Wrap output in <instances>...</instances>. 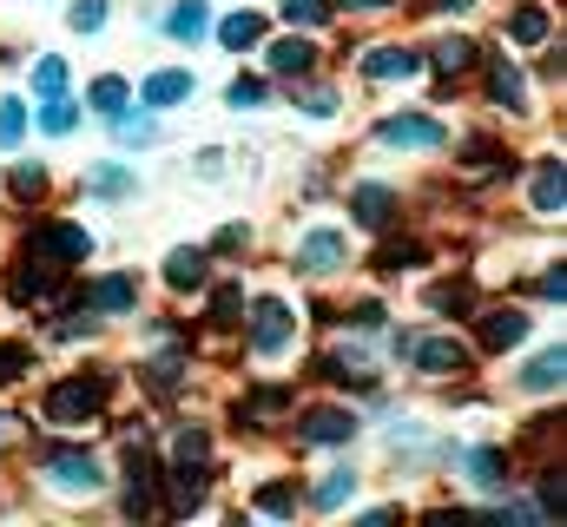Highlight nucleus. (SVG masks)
Wrapping results in <instances>:
<instances>
[{
  "instance_id": "obj_22",
  "label": "nucleus",
  "mask_w": 567,
  "mask_h": 527,
  "mask_svg": "<svg viewBox=\"0 0 567 527\" xmlns=\"http://www.w3.org/2000/svg\"><path fill=\"white\" fill-rule=\"evenodd\" d=\"M86 192H93V198H133V192H140V178H133L126 165H100V172L86 178Z\"/></svg>"
},
{
  "instance_id": "obj_17",
  "label": "nucleus",
  "mask_w": 567,
  "mask_h": 527,
  "mask_svg": "<svg viewBox=\"0 0 567 527\" xmlns=\"http://www.w3.org/2000/svg\"><path fill=\"white\" fill-rule=\"evenodd\" d=\"M86 303H93V310H133V303H140V283H133V277H100V283L86 290Z\"/></svg>"
},
{
  "instance_id": "obj_23",
  "label": "nucleus",
  "mask_w": 567,
  "mask_h": 527,
  "mask_svg": "<svg viewBox=\"0 0 567 527\" xmlns=\"http://www.w3.org/2000/svg\"><path fill=\"white\" fill-rule=\"evenodd\" d=\"M350 495H357V468H330V475L310 488V502H317V508H343Z\"/></svg>"
},
{
  "instance_id": "obj_44",
  "label": "nucleus",
  "mask_w": 567,
  "mask_h": 527,
  "mask_svg": "<svg viewBox=\"0 0 567 527\" xmlns=\"http://www.w3.org/2000/svg\"><path fill=\"white\" fill-rule=\"evenodd\" d=\"M27 370V350H0V383H13Z\"/></svg>"
},
{
  "instance_id": "obj_7",
  "label": "nucleus",
  "mask_w": 567,
  "mask_h": 527,
  "mask_svg": "<svg viewBox=\"0 0 567 527\" xmlns=\"http://www.w3.org/2000/svg\"><path fill=\"white\" fill-rule=\"evenodd\" d=\"M377 138H383V145H403V152H435V145H442L449 132L435 126V120H416V113H396V120H383V126H377Z\"/></svg>"
},
{
  "instance_id": "obj_13",
  "label": "nucleus",
  "mask_w": 567,
  "mask_h": 527,
  "mask_svg": "<svg viewBox=\"0 0 567 527\" xmlns=\"http://www.w3.org/2000/svg\"><path fill=\"white\" fill-rule=\"evenodd\" d=\"M528 337V317L522 310H488L482 317V350H515Z\"/></svg>"
},
{
  "instance_id": "obj_3",
  "label": "nucleus",
  "mask_w": 567,
  "mask_h": 527,
  "mask_svg": "<svg viewBox=\"0 0 567 527\" xmlns=\"http://www.w3.org/2000/svg\"><path fill=\"white\" fill-rule=\"evenodd\" d=\"M396 350L423 370V376H462L468 370V350L455 337H396Z\"/></svg>"
},
{
  "instance_id": "obj_4",
  "label": "nucleus",
  "mask_w": 567,
  "mask_h": 527,
  "mask_svg": "<svg viewBox=\"0 0 567 527\" xmlns=\"http://www.w3.org/2000/svg\"><path fill=\"white\" fill-rule=\"evenodd\" d=\"M290 337H297L290 303H278V297H258V317H251V350H258V356H284V350H290Z\"/></svg>"
},
{
  "instance_id": "obj_40",
  "label": "nucleus",
  "mask_w": 567,
  "mask_h": 527,
  "mask_svg": "<svg viewBox=\"0 0 567 527\" xmlns=\"http://www.w3.org/2000/svg\"><path fill=\"white\" fill-rule=\"evenodd\" d=\"M284 20L290 27H317L323 20V0H284Z\"/></svg>"
},
{
  "instance_id": "obj_8",
  "label": "nucleus",
  "mask_w": 567,
  "mask_h": 527,
  "mask_svg": "<svg viewBox=\"0 0 567 527\" xmlns=\"http://www.w3.org/2000/svg\"><path fill=\"white\" fill-rule=\"evenodd\" d=\"M47 475H53L60 488H73V495H80V488H86V495L100 488V462L80 455V448H53V455H47Z\"/></svg>"
},
{
  "instance_id": "obj_15",
  "label": "nucleus",
  "mask_w": 567,
  "mask_h": 527,
  "mask_svg": "<svg viewBox=\"0 0 567 527\" xmlns=\"http://www.w3.org/2000/svg\"><path fill=\"white\" fill-rule=\"evenodd\" d=\"M165 495H172V515L198 508V502H205V475H198V462H178V468L165 475Z\"/></svg>"
},
{
  "instance_id": "obj_2",
  "label": "nucleus",
  "mask_w": 567,
  "mask_h": 527,
  "mask_svg": "<svg viewBox=\"0 0 567 527\" xmlns=\"http://www.w3.org/2000/svg\"><path fill=\"white\" fill-rule=\"evenodd\" d=\"M27 258L66 270V264H86V258H93V238H86L80 225H40V231L27 238Z\"/></svg>"
},
{
  "instance_id": "obj_41",
  "label": "nucleus",
  "mask_w": 567,
  "mask_h": 527,
  "mask_svg": "<svg viewBox=\"0 0 567 527\" xmlns=\"http://www.w3.org/2000/svg\"><path fill=\"white\" fill-rule=\"evenodd\" d=\"M468 165H475V172H495V165H502V145H495V138H475V145H468Z\"/></svg>"
},
{
  "instance_id": "obj_47",
  "label": "nucleus",
  "mask_w": 567,
  "mask_h": 527,
  "mask_svg": "<svg viewBox=\"0 0 567 527\" xmlns=\"http://www.w3.org/2000/svg\"><path fill=\"white\" fill-rule=\"evenodd\" d=\"M561 502H567V495H561V482L548 475V482H542V508H548V515H561Z\"/></svg>"
},
{
  "instance_id": "obj_42",
  "label": "nucleus",
  "mask_w": 567,
  "mask_h": 527,
  "mask_svg": "<svg viewBox=\"0 0 567 527\" xmlns=\"http://www.w3.org/2000/svg\"><path fill=\"white\" fill-rule=\"evenodd\" d=\"M265 100V80H231V106L245 113V106H258Z\"/></svg>"
},
{
  "instance_id": "obj_49",
  "label": "nucleus",
  "mask_w": 567,
  "mask_h": 527,
  "mask_svg": "<svg viewBox=\"0 0 567 527\" xmlns=\"http://www.w3.org/2000/svg\"><path fill=\"white\" fill-rule=\"evenodd\" d=\"M429 7H435V13H468L475 0H429Z\"/></svg>"
},
{
  "instance_id": "obj_14",
  "label": "nucleus",
  "mask_w": 567,
  "mask_h": 527,
  "mask_svg": "<svg viewBox=\"0 0 567 527\" xmlns=\"http://www.w3.org/2000/svg\"><path fill=\"white\" fill-rule=\"evenodd\" d=\"M310 66H317V46H310L303 33H290V40L271 46V73H284V80H303Z\"/></svg>"
},
{
  "instance_id": "obj_9",
  "label": "nucleus",
  "mask_w": 567,
  "mask_h": 527,
  "mask_svg": "<svg viewBox=\"0 0 567 527\" xmlns=\"http://www.w3.org/2000/svg\"><path fill=\"white\" fill-rule=\"evenodd\" d=\"M350 211H357V225L383 231V225L396 218V192H390V185H357V192H350Z\"/></svg>"
},
{
  "instance_id": "obj_6",
  "label": "nucleus",
  "mask_w": 567,
  "mask_h": 527,
  "mask_svg": "<svg viewBox=\"0 0 567 527\" xmlns=\"http://www.w3.org/2000/svg\"><path fill=\"white\" fill-rule=\"evenodd\" d=\"M350 435H357V415H350V409H310L303 428H297L303 448H337V442H350Z\"/></svg>"
},
{
  "instance_id": "obj_45",
  "label": "nucleus",
  "mask_w": 567,
  "mask_h": 527,
  "mask_svg": "<svg viewBox=\"0 0 567 527\" xmlns=\"http://www.w3.org/2000/svg\"><path fill=\"white\" fill-rule=\"evenodd\" d=\"M145 138H152L145 120H120V145H145Z\"/></svg>"
},
{
  "instance_id": "obj_35",
  "label": "nucleus",
  "mask_w": 567,
  "mask_h": 527,
  "mask_svg": "<svg viewBox=\"0 0 567 527\" xmlns=\"http://www.w3.org/2000/svg\"><path fill=\"white\" fill-rule=\"evenodd\" d=\"M20 132H27V106L0 100V145H20Z\"/></svg>"
},
{
  "instance_id": "obj_20",
  "label": "nucleus",
  "mask_w": 567,
  "mask_h": 527,
  "mask_svg": "<svg viewBox=\"0 0 567 527\" xmlns=\"http://www.w3.org/2000/svg\"><path fill=\"white\" fill-rule=\"evenodd\" d=\"M205 27H212V13H205V0H178V7L165 13V33H172V40H198Z\"/></svg>"
},
{
  "instance_id": "obj_36",
  "label": "nucleus",
  "mask_w": 567,
  "mask_h": 527,
  "mask_svg": "<svg viewBox=\"0 0 567 527\" xmlns=\"http://www.w3.org/2000/svg\"><path fill=\"white\" fill-rule=\"evenodd\" d=\"M258 508H265V515H290V508H297V488H290V482H271V488H258Z\"/></svg>"
},
{
  "instance_id": "obj_38",
  "label": "nucleus",
  "mask_w": 567,
  "mask_h": 527,
  "mask_svg": "<svg viewBox=\"0 0 567 527\" xmlns=\"http://www.w3.org/2000/svg\"><path fill=\"white\" fill-rule=\"evenodd\" d=\"M145 383L165 395V390H178V356H158V363H145Z\"/></svg>"
},
{
  "instance_id": "obj_29",
  "label": "nucleus",
  "mask_w": 567,
  "mask_h": 527,
  "mask_svg": "<svg viewBox=\"0 0 567 527\" xmlns=\"http://www.w3.org/2000/svg\"><path fill=\"white\" fill-rule=\"evenodd\" d=\"M33 93H40V100L66 93V60H40V66H33Z\"/></svg>"
},
{
  "instance_id": "obj_46",
  "label": "nucleus",
  "mask_w": 567,
  "mask_h": 527,
  "mask_svg": "<svg viewBox=\"0 0 567 527\" xmlns=\"http://www.w3.org/2000/svg\"><path fill=\"white\" fill-rule=\"evenodd\" d=\"M542 297H567V270L555 264V270H542Z\"/></svg>"
},
{
  "instance_id": "obj_11",
  "label": "nucleus",
  "mask_w": 567,
  "mask_h": 527,
  "mask_svg": "<svg viewBox=\"0 0 567 527\" xmlns=\"http://www.w3.org/2000/svg\"><path fill=\"white\" fill-rule=\"evenodd\" d=\"M363 73L370 80H410V73H423V53H410V46H370Z\"/></svg>"
},
{
  "instance_id": "obj_26",
  "label": "nucleus",
  "mask_w": 567,
  "mask_h": 527,
  "mask_svg": "<svg viewBox=\"0 0 567 527\" xmlns=\"http://www.w3.org/2000/svg\"><path fill=\"white\" fill-rule=\"evenodd\" d=\"M508 40H515V46H542V40H548V13H542V7H522V13L508 20Z\"/></svg>"
},
{
  "instance_id": "obj_16",
  "label": "nucleus",
  "mask_w": 567,
  "mask_h": 527,
  "mask_svg": "<svg viewBox=\"0 0 567 527\" xmlns=\"http://www.w3.org/2000/svg\"><path fill=\"white\" fill-rule=\"evenodd\" d=\"M205 251H172V258H165V283H172V290H205V277H212V270H205Z\"/></svg>"
},
{
  "instance_id": "obj_33",
  "label": "nucleus",
  "mask_w": 567,
  "mask_h": 527,
  "mask_svg": "<svg viewBox=\"0 0 567 527\" xmlns=\"http://www.w3.org/2000/svg\"><path fill=\"white\" fill-rule=\"evenodd\" d=\"M468 303H475L468 283H435V290H429V310H468Z\"/></svg>"
},
{
  "instance_id": "obj_21",
  "label": "nucleus",
  "mask_w": 567,
  "mask_h": 527,
  "mask_svg": "<svg viewBox=\"0 0 567 527\" xmlns=\"http://www.w3.org/2000/svg\"><path fill=\"white\" fill-rule=\"evenodd\" d=\"M429 60H435V73H468V66H475V40H462V33H455V40H435Z\"/></svg>"
},
{
  "instance_id": "obj_19",
  "label": "nucleus",
  "mask_w": 567,
  "mask_h": 527,
  "mask_svg": "<svg viewBox=\"0 0 567 527\" xmlns=\"http://www.w3.org/2000/svg\"><path fill=\"white\" fill-rule=\"evenodd\" d=\"M561 376H567V356H561V350H542V356H535V363L522 370V383H528V390H535V395L561 390Z\"/></svg>"
},
{
  "instance_id": "obj_43",
  "label": "nucleus",
  "mask_w": 567,
  "mask_h": 527,
  "mask_svg": "<svg viewBox=\"0 0 567 527\" xmlns=\"http://www.w3.org/2000/svg\"><path fill=\"white\" fill-rule=\"evenodd\" d=\"M303 113H310V120H330V113H337V100H330V93H303Z\"/></svg>"
},
{
  "instance_id": "obj_51",
  "label": "nucleus",
  "mask_w": 567,
  "mask_h": 527,
  "mask_svg": "<svg viewBox=\"0 0 567 527\" xmlns=\"http://www.w3.org/2000/svg\"><path fill=\"white\" fill-rule=\"evenodd\" d=\"M0 422H7V415H0ZM0 435H7V428H0Z\"/></svg>"
},
{
  "instance_id": "obj_30",
  "label": "nucleus",
  "mask_w": 567,
  "mask_h": 527,
  "mask_svg": "<svg viewBox=\"0 0 567 527\" xmlns=\"http://www.w3.org/2000/svg\"><path fill=\"white\" fill-rule=\"evenodd\" d=\"M66 20H73V33H100L106 27V0H73Z\"/></svg>"
},
{
  "instance_id": "obj_10",
  "label": "nucleus",
  "mask_w": 567,
  "mask_h": 527,
  "mask_svg": "<svg viewBox=\"0 0 567 527\" xmlns=\"http://www.w3.org/2000/svg\"><path fill=\"white\" fill-rule=\"evenodd\" d=\"M47 297H60V270L27 258L20 270H13V303H47Z\"/></svg>"
},
{
  "instance_id": "obj_27",
  "label": "nucleus",
  "mask_w": 567,
  "mask_h": 527,
  "mask_svg": "<svg viewBox=\"0 0 567 527\" xmlns=\"http://www.w3.org/2000/svg\"><path fill=\"white\" fill-rule=\"evenodd\" d=\"M468 475H475L482 488H502V482H508V455H502V448H475V455H468Z\"/></svg>"
},
{
  "instance_id": "obj_32",
  "label": "nucleus",
  "mask_w": 567,
  "mask_h": 527,
  "mask_svg": "<svg viewBox=\"0 0 567 527\" xmlns=\"http://www.w3.org/2000/svg\"><path fill=\"white\" fill-rule=\"evenodd\" d=\"M7 192H13V198H40V192H47V172H40V165H13Z\"/></svg>"
},
{
  "instance_id": "obj_48",
  "label": "nucleus",
  "mask_w": 567,
  "mask_h": 527,
  "mask_svg": "<svg viewBox=\"0 0 567 527\" xmlns=\"http://www.w3.org/2000/svg\"><path fill=\"white\" fill-rule=\"evenodd\" d=\"M245 238H251V231H245V225H225V231H218V251H238V245H245Z\"/></svg>"
},
{
  "instance_id": "obj_24",
  "label": "nucleus",
  "mask_w": 567,
  "mask_h": 527,
  "mask_svg": "<svg viewBox=\"0 0 567 527\" xmlns=\"http://www.w3.org/2000/svg\"><path fill=\"white\" fill-rule=\"evenodd\" d=\"M218 40H225L231 53H245V46H258V40H265V20H258V13H231V20L218 27Z\"/></svg>"
},
{
  "instance_id": "obj_5",
  "label": "nucleus",
  "mask_w": 567,
  "mask_h": 527,
  "mask_svg": "<svg viewBox=\"0 0 567 527\" xmlns=\"http://www.w3.org/2000/svg\"><path fill=\"white\" fill-rule=\"evenodd\" d=\"M343 258H350L343 231H303V238H297V270H310V277H330V270H343Z\"/></svg>"
},
{
  "instance_id": "obj_50",
  "label": "nucleus",
  "mask_w": 567,
  "mask_h": 527,
  "mask_svg": "<svg viewBox=\"0 0 567 527\" xmlns=\"http://www.w3.org/2000/svg\"><path fill=\"white\" fill-rule=\"evenodd\" d=\"M343 7H357V13H377V7H390V0H343Z\"/></svg>"
},
{
  "instance_id": "obj_1",
  "label": "nucleus",
  "mask_w": 567,
  "mask_h": 527,
  "mask_svg": "<svg viewBox=\"0 0 567 527\" xmlns=\"http://www.w3.org/2000/svg\"><path fill=\"white\" fill-rule=\"evenodd\" d=\"M100 402H106V376H66V383L47 390V422L53 428H80V422L100 415Z\"/></svg>"
},
{
  "instance_id": "obj_28",
  "label": "nucleus",
  "mask_w": 567,
  "mask_h": 527,
  "mask_svg": "<svg viewBox=\"0 0 567 527\" xmlns=\"http://www.w3.org/2000/svg\"><path fill=\"white\" fill-rule=\"evenodd\" d=\"M93 113H106V120H120L126 113V80H93Z\"/></svg>"
},
{
  "instance_id": "obj_37",
  "label": "nucleus",
  "mask_w": 567,
  "mask_h": 527,
  "mask_svg": "<svg viewBox=\"0 0 567 527\" xmlns=\"http://www.w3.org/2000/svg\"><path fill=\"white\" fill-rule=\"evenodd\" d=\"M205 448H212V442H205V428H178V442H172V455H178V462H205Z\"/></svg>"
},
{
  "instance_id": "obj_31",
  "label": "nucleus",
  "mask_w": 567,
  "mask_h": 527,
  "mask_svg": "<svg viewBox=\"0 0 567 527\" xmlns=\"http://www.w3.org/2000/svg\"><path fill=\"white\" fill-rule=\"evenodd\" d=\"M73 120H80V113H73V100H66V93H53V100H47V113H40V126L53 132V138H60V132H73Z\"/></svg>"
},
{
  "instance_id": "obj_12",
  "label": "nucleus",
  "mask_w": 567,
  "mask_h": 527,
  "mask_svg": "<svg viewBox=\"0 0 567 527\" xmlns=\"http://www.w3.org/2000/svg\"><path fill=\"white\" fill-rule=\"evenodd\" d=\"M561 205H567L561 158H542V172H535V211H542V218H561Z\"/></svg>"
},
{
  "instance_id": "obj_25",
  "label": "nucleus",
  "mask_w": 567,
  "mask_h": 527,
  "mask_svg": "<svg viewBox=\"0 0 567 527\" xmlns=\"http://www.w3.org/2000/svg\"><path fill=\"white\" fill-rule=\"evenodd\" d=\"M488 93H495L502 106H522V100H528V86H522V73H515L508 60H488Z\"/></svg>"
},
{
  "instance_id": "obj_39",
  "label": "nucleus",
  "mask_w": 567,
  "mask_h": 527,
  "mask_svg": "<svg viewBox=\"0 0 567 527\" xmlns=\"http://www.w3.org/2000/svg\"><path fill=\"white\" fill-rule=\"evenodd\" d=\"M238 303H245V290H238V283H225V290L212 297V323H231V317H238Z\"/></svg>"
},
{
  "instance_id": "obj_18",
  "label": "nucleus",
  "mask_w": 567,
  "mask_h": 527,
  "mask_svg": "<svg viewBox=\"0 0 567 527\" xmlns=\"http://www.w3.org/2000/svg\"><path fill=\"white\" fill-rule=\"evenodd\" d=\"M145 106H178V100H192V73H152L140 86Z\"/></svg>"
},
{
  "instance_id": "obj_34",
  "label": "nucleus",
  "mask_w": 567,
  "mask_h": 527,
  "mask_svg": "<svg viewBox=\"0 0 567 527\" xmlns=\"http://www.w3.org/2000/svg\"><path fill=\"white\" fill-rule=\"evenodd\" d=\"M410 264H423V245L410 238V245H383L377 251V270H410Z\"/></svg>"
}]
</instances>
